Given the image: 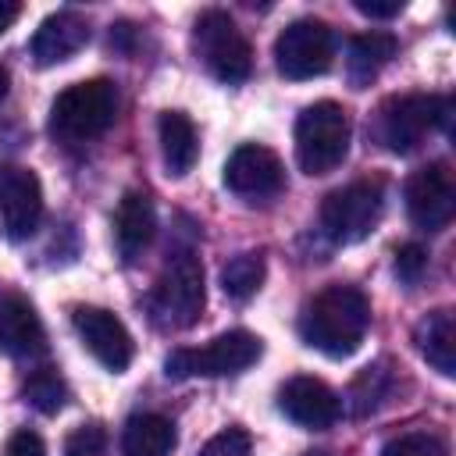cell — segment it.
<instances>
[{
	"instance_id": "6da1fadb",
	"label": "cell",
	"mask_w": 456,
	"mask_h": 456,
	"mask_svg": "<svg viewBox=\"0 0 456 456\" xmlns=\"http://www.w3.org/2000/svg\"><path fill=\"white\" fill-rule=\"evenodd\" d=\"M370 324V303L353 285H328L299 314V335L310 349L342 360L360 349Z\"/></svg>"
},
{
	"instance_id": "4fadbf2b",
	"label": "cell",
	"mask_w": 456,
	"mask_h": 456,
	"mask_svg": "<svg viewBox=\"0 0 456 456\" xmlns=\"http://www.w3.org/2000/svg\"><path fill=\"white\" fill-rule=\"evenodd\" d=\"M75 331L82 338V346L114 374H121L132 363V335L128 328L103 306H75L71 314Z\"/></svg>"
},
{
	"instance_id": "30bf717a",
	"label": "cell",
	"mask_w": 456,
	"mask_h": 456,
	"mask_svg": "<svg viewBox=\"0 0 456 456\" xmlns=\"http://www.w3.org/2000/svg\"><path fill=\"white\" fill-rule=\"evenodd\" d=\"M43 221V185L21 164L0 167V228L7 239H28Z\"/></svg>"
},
{
	"instance_id": "ac0fdd59",
	"label": "cell",
	"mask_w": 456,
	"mask_h": 456,
	"mask_svg": "<svg viewBox=\"0 0 456 456\" xmlns=\"http://www.w3.org/2000/svg\"><path fill=\"white\" fill-rule=\"evenodd\" d=\"M417 349L442 378L456 374V321H452V310H435L417 324Z\"/></svg>"
},
{
	"instance_id": "7a4b0ae2",
	"label": "cell",
	"mask_w": 456,
	"mask_h": 456,
	"mask_svg": "<svg viewBox=\"0 0 456 456\" xmlns=\"http://www.w3.org/2000/svg\"><path fill=\"white\" fill-rule=\"evenodd\" d=\"M203 303H207V289H203L200 256L189 249L171 253L150 292L153 321L160 328H192L203 314Z\"/></svg>"
},
{
	"instance_id": "603a6c76",
	"label": "cell",
	"mask_w": 456,
	"mask_h": 456,
	"mask_svg": "<svg viewBox=\"0 0 456 456\" xmlns=\"http://www.w3.org/2000/svg\"><path fill=\"white\" fill-rule=\"evenodd\" d=\"M25 399L39 410V413H57L68 403V385L53 367H39L25 378Z\"/></svg>"
},
{
	"instance_id": "4dcf8cb0",
	"label": "cell",
	"mask_w": 456,
	"mask_h": 456,
	"mask_svg": "<svg viewBox=\"0 0 456 456\" xmlns=\"http://www.w3.org/2000/svg\"><path fill=\"white\" fill-rule=\"evenodd\" d=\"M18 11H21L18 4H11V0H0V36H4V32H7L11 25H14V18H18Z\"/></svg>"
},
{
	"instance_id": "f546056e",
	"label": "cell",
	"mask_w": 456,
	"mask_h": 456,
	"mask_svg": "<svg viewBox=\"0 0 456 456\" xmlns=\"http://www.w3.org/2000/svg\"><path fill=\"white\" fill-rule=\"evenodd\" d=\"M356 11L367 14V18H395L403 11V4L399 0H388V4H381V0H356Z\"/></svg>"
},
{
	"instance_id": "2e32d148",
	"label": "cell",
	"mask_w": 456,
	"mask_h": 456,
	"mask_svg": "<svg viewBox=\"0 0 456 456\" xmlns=\"http://www.w3.org/2000/svg\"><path fill=\"white\" fill-rule=\"evenodd\" d=\"M86 43H89V25H86V18L75 14V11H57V14H50V18L39 21V28H36L28 50H32V61H36L39 68H53V64L75 57Z\"/></svg>"
},
{
	"instance_id": "d4e9b609",
	"label": "cell",
	"mask_w": 456,
	"mask_h": 456,
	"mask_svg": "<svg viewBox=\"0 0 456 456\" xmlns=\"http://www.w3.org/2000/svg\"><path fill=\"white\" fill-rule=\"evenodd\" d=\"M381 392H385V370H381V367H367V370L356 378L353 392H349V399H353V413H367V410H374L378 399H381Z\"/></svg>"
},
{
	"instance_id": "5bb4252c",
	"label": "cell",
	"mask_w": 456,
	"mask_h": 456,
	"mask_svg": "<svg viewBox=\"0 0 456 456\" xmlns=\"http://www.w3.org/2000/svg\"><path fill=\"white\" fill-rule=\"evenodd\" d=\"M278 406H281V413H285L292 424L310 428V431L331 428V424L338 420V413H342L338 395H335L324 381L306 378V374L289 378V381L281 385V392H278Z\"/></svg>"
},
{
	"instance_id": "52a82bcc",
	"label": "cell",
	"mask_w": 456,
	"mask_h": 456,
	"mask_svg": "<svg viewBox=\"0 0 456 456\" xmlns=\"http://www.w3.org/2000/svg\"><path fill=\"white\" fill-rule=\"evenodd\" d=\"M449 114H452V103L445 96H428V93L392 96L378 110V139L392 153H410L431 128L445 125Z\"/></svg>"
},
{
	"instance_id": "ba28073f",
	"label": "cell",
	"mask_w": 456,
	"mask_h": 456,
	"mask_svg": "<svg viewBox=\"0 0 456 456\" xmlns=\"http://www.w3.org/2000/svg\"><path fill=\"white\" fill-rule=\"evenodd\" d=\"M381 217V185L378 182H349L324 196L321 228L335 246H353L374 232Z\"/></svg>"
},
{
	"instance_id": "9c48e42d",
	"label": "cell",
	"mask_w": 456,
	"mask_h": 456,
	"mask_svg": "<svg viewBox=\"0 0 456 456\" xmlns=\"http://www.w3.org/2000/svg\"><path fill=\"white\" fill-rule=\"evenodd\" d=\"M331 57H335V36L317 18H299L285 25L281 36L274 39V64L292 82L324 75L331 68Z\"/></svg>"
},
{
	"instance_id": "8992f818",
	"label": "cell",
	"mask_w": 456,
	"mask_h": 456,
	"mask_svg": "<svg viewBox=\"0 0 456 456\" xmlns=\"http://www.w3.org/2000/svg\"><path fill=\"white\" fill-rule=\"evenodd\" d=\"M192 50L203 61V68L224 86H239L253 71V50H249L246 36L239 32V25L224 11L200 14V21L192 28Z\"/></svg>"
},
{
	"instance_id": "d6a6232c",
	"label": "cell",
	"mask_w": 456,
	"mask_h": 456,
	"mask_svg": "<svg viewBox=\"0 0 456 456\" xmlns=\"http://www.w3.org/2000/svg\"><path fill=\"white\" fill-rule=\"evenodd\" d=\"M310 456H328V452H310Z\"/></svg>"
},
{
	"instance_id": "f1b7e54d",
	"label": "cell",
	"mask_w": 456,
	"mask_h": 456,
	"mask_svg": "<svg viewBox=\"0 0 456 456\" xmlns=\"http://www.w3.org/2000/svg\"><path fill=\"white\" fill-rule=\"evenodd\" d=\"M4 456H46V445H43V438H39L36 431L21 428V431H14V435L7 438Z\"/></svg>"
},
{
	"instance_id": "3957f363",
	"label": "cell",
	"mask_w": 456,
	"mask_h": 456,
	"mask_svg": "<svg viewBox=\"0 0 456 456\" xmlns=\"http://www.w3.org/2000/svg\"><path fill=\"white\" fill-rule=\"evenodd\" d=\"M118 114V93L107 78L75 82L64 93H57L50 107V132L64 142H86L103 135L114 125Z\"/></svg>"
},
{
	"instance_id": "5b68a950",
	"label": "cell",
	"mask_w": 456,
	"mask_h": 456,
	"mask_svg": "<svg viewBox=\"0 0 456 456\" xmlns=\"http://www.w3.org/2000/svg\"><path fill=\"white\" fill-rule=\"evenodd\" d=\"M264 353L260 338L235 328V331H224L217 338H210L207 346L200 349H175L167 353L164 360V374L175 378V381H185V378H221V374H239L246 370L249 363H256Z\"/></svg>"
},
{
	"instance_id": "83f0119b",
	"label": "cell",
	"mask_w": 456,
	"mask_h": 456,
	"mask_svg": "<svg viewBox=\"0 0 456 456\" xmlns=\"http://www.w3.org/2000/svg\"><path fill=\"white\" fill-rule=\"evenodd\" d=\"M428 267V253L420 249V246H403L399 253H395V274L403 278V281H417L420 278V271Z\"/></svg>"
},
{
	"instance_id": "44dd1931",
	"label": "cell",
	"mask_w": 456,
	"mask_h": 456,
	"mask_svg": "<svg viewBox=\"0 0 456 456\" xmlns=\"http://www.w3.org/2000/svg\"><path fill=\"white\" fill-rule=\"evenodd\" d=\"M175 424L160 413H135L121 435V456H171Z\"/></svg>"
},
{
	"instance_id": "7c38bea8",
	"label": "cell",
	"mask_w": 456,
	"mask_h": 456,
	"mask_svg": "<svg viewBox=\"0 0 456 456\" xmlns=\"http://www.w3.org/2000/svg\"><path fill=\"white\" fill-rule=\"evenodd\" d=\"M224 185L242 200H267V196L281 192L285 167H281L274 150L256 146V142H242L224 160Z\"/></svg>"
},
{
	"instance_id": "277c9868",
	"label": "cell",
	"mask_w": 456,
	"mask_h": 456,
	"mask_svg": "<svg viewBox=\"0 0 456 456\" xmlns=\"http://www.w3.org/2000/svg\"><path fill=\"white\" fill-rule=\"evenodd\" d=\"M349 150V114L335 100L310 103L296 118V160L306 175H328L346 160Z\"/></svg>"
},
{
	"instance_id": "d6986e66",
	"label": "cell",
	"mask_w": 456,
	"mask_h": 456,
	"mask_svg": "<svg viewBox=\"0 0 456 456\" xmlns=\"http://www.w3.org/2000/svg\"><path fill=\"white\" fill-rule=\"evenodd\" d=\"M399 43L392 32H363V36H353L349 39V53H346V71H349V82L356 89L370 86L378 78V71L395 57Z\"/></svg>"
},
{
	"instance_id": "7402d4cb",
	"label": "cell",
	"mask_w": 456,
	"mask_h": 456,
	"mask_svg": "<svg viewBox=\"0 0 456 456\" xmlns=\"http://www.w3.org/2000/svg\"><path fill=\"white\" fill-rule=\"evenodd\" d=\"M260 285H264V256L260 253H239L221 271V289L235 303H246L249 296H256Z\"/></svg>"
},
{
	"instance_id": "484cf974",
	"label": "cell",
	"mask_w": 456,
	"mask_h": 456,
	"mask_svg": "<svg viewBox=\"0 0 456 456\" xmlns=\"http://www.w3.org/2000/svg\"><path fill=\"white\" fill-rule=\"evenodd\" d=\"M64 456H107V435L96 424H82L68 435Z\"/></svg>"
},
{
	"instance_id": "1f68e13d",
	"label": "cell",
	"mask_w": 456,
	"mask_h": 456,
	"mask_svg": "<svg viewBox=\"0 0 456 456\" xmlns=\"http://www.w3.org/2000/svg\"><path fill=\"white\" fill-rule=\"evenodd\" d=\"M4 96H7V71L0 68V100H4Z\"/></svg>"
},
{
	"instance_id": "9a60e30c",
	"label": "cell",
	"mask_w": 456,
	"mask_h": 456,
	"mask_svg": "<svg viewBox=\"0 0 456 456\" xmlns=\"http://www.w3.org/2000/svg\"><path fill=\"white\" fill-rule=\"evenodd\" d=\"M0 349L14 360H32L46 349V331L36 306L18 292H0Z\"/></svg>"
},
{
	"instance_id": "ffe728a7",
	"label": "cell",
	"mask_w": 456,
	"mask_h": 456,
	"mask_svg": "<svg viewBox=\"0 0 456 456\" xmlns=\"http://www.w3.org/2000/svg\"><path fill=\"white\" fill-rule=\"evenodd\" d=\"M160 153H164V164L175 178L189 175L196 157H200V139H196V128L192 121L182 114V110H164L160 114Z\"/></svg>"
},
{
	"instance_id": "e0dca14e",
	"label": "cell",
	"mask_w": 456,
	"mask_h": 456,
	"mask_svg": "<svg viewBox=\"0 0 456 456\" xmlns=\"http://www.w3.org/2000/svg\"><path fill=\"white\" fill-rule=\"evenodd\" d=\"M157 232V214H153V200L146 192H125L118 203V217H114V246L121 253L125 264H132L135 256H142V249L153 242Z\"/></svg>"
},
{
	"instance_id": "8fae6325",
	"label": "cell",
	"mask_w": 456,
	"mask_h": 456,
	"mask_svg": "<svg viewBox=\"0 0 456 456\" xmlns=\"http://www.w3.org/2000/svg\"><path fill=\"white\" fill-rule=\"evenodd\" d=\"M456 210V189L445 164H428L410 175L406 182V214L424 232H442L452 221Z\"/></svg>"
},
{
	"instance_id": "4316f807",
	"label": "cell",
	"mask_w": 456,
	"mask_h": 456,
	"mask_svg": "<svg viewBox=\"0 0 456 456\" xmlns=\"http://www.w3.org/2000/svg\"><path fill=\"white\" fill-rule=\"evenodd\" d=\"M200 456H253V445H249V435H246V431L228 428V431L214 435V438L200 449Z\"/></svg>"
},
{
	"instance_id": "cb8c5ba5",
	"label": "cell",
	"mask_w": 456,
	"mask_h": 456,
	"mask_svg": "<svg viewBox=\"0 0 456 456\" xmlns=\"http://www.w3.org/2000/svg\"><path fill=\"white\" fill-rule=\"evenodd\" d=\"M381 456H445V445H442V438H435L428 431H406V435L392 438L381 449Z\"/></svg>"
}]
</instances>
